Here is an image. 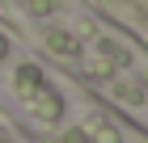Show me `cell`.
<instances>
[{
    "label": "cell",
    "mask_w": 148,
    "mask_h": 143,
    "mask_svg": "<svg viewBox=\"0 0 148 143\" xmlns=\"http://www.w3.org/2000/svg\"><path fill=\"white\" fill-rule=\"evenodd\" d=\"M0 55H4V42H0Z\"/></svg>",
    "instance_id": "obj_1"
}]
</instances>
